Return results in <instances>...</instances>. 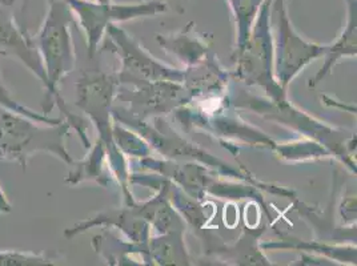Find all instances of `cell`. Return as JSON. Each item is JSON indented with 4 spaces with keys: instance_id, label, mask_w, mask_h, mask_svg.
I'll return each mask as SVG.
<instances>
[{
    "instance_id": "1",
    "label": "cell",
    "mask_w": 357,
    "mask_h": 266,
    "mask_svg": "<svg viewBox=\"0 0 357 266\" xmlns=\"http://www.w3.org/2000/svg\"><path fill=\"white\" fill-rule=\"evenodd\" d=\"M35 123L39 121L0 109V160L26 166L36 152H50L71 163L66 149L67 125L58 123L50 128H40Z\"/></svg>"
},
{
    "instance_id": "2",
    "label": "cell",
    "mask_w": 357,
    "mask_h": 266,
    "mask_svg": "<svg viewBox=\"0 0 357 266\" xmlns=\"http://www.w3.org/2000/svg\"><path fill=\"white\" fill-rule=\"evenodd\" d=\"M47 4L45 22L32 39L45 68L48 96H54L63 109L56 88L60 80L74 70L75 49L71 36L74 14L64 0H47Z\"/></svg>"
},
{
    "instance_id": "3",
    "label": "cell",
    "mask_w": 357,
    "mask_h": 266,
    "mask_svg": "<svg viewBox=\"0 0 357 266\" xmlns=\"http://www.w3.org/2000/svg\"><path fill=\"white\" fill-rule=\"evenodd\" d=\"M73 14L80 22L89 38L91 55L95 52L96 45L103 32L114 22H126L140 16L159 15L167 10L163 0H144L134 4H112L89 0H64Z\"/></svg>"
},
{
    "instance_id": "4",
    "label": "cell",
    "mask_w": 357,
    "mask_h": 266,
    "mask_svg": "<svg viewBox=\"0 0 357 266\" xmlns=\"http://www.w3.org/2000/svg\"><path fill=\"white\" fill-rule=\"evenodd\" d=\"M0 55L20 60L48 88V81L33 39L16 24L8 6L0 4Z\"/></svg>"
},
{
    "instance_id": "5",
    "label": "cell",
    "mask_w": 357,
    "mask_h": 266,
    "mask_svg": "<svg viewBox=\"0 0 357 266\" xmlns=\"http://www.w3.org/2000/svg\"><path fill=\"white\" fill-rule=\"evenodd\" d=\"M266 0H228L229 7L235 15L238 27L240 47L244 43V38H250V29L255 17L259 14Z\"/></svg>"
},
{
    "instance_id": "6",
    "label": "cell",
    "mask_w": 357,
    "mask_h": 266,
    "mask_svg": "<svg viewBox=\"0 0 357 266\" xmlns=\"http://www.w3.org/2000/svg\"><path fill=\"white\" fill-rule=\"evenodd\" d=\"M51 261L52 260L47 258L43 254L0 249V265H45L51 264Z\"/></svg>"
},
{
    "instance_id": "7",
    "label": "cell",
    "mask_w": 357,
    "mask_h": 266,
    "mask_svg": "<svg viewBox=\"0 0 357 266\" xmlns=\"http://www.w3.org/2000/svg\"><path fill=\"white\" fill-rule=\"evenodd\" d=\"M0 105L4 107L6 109L11 111V112H15V114H19V115H23V116L33 118V120H36V121H39V123H48V124H56V123H60V120H52V118H48L47 116L40 115V114H35V112H32L30 109H27L26 107H23V105H20V104L14 102V100L10 97L8 92L3 87L1 83H0Z\"/></svg>"
},
{
    "instance_id": "8",
    "label": "cell",
    "mask_w": 357,
    "mask_h": 266,
    "mask_svg": "<svg viewBox=\"0 0 357 266\" xmlns=\"http://www.w3.org/2000/svg\"><path fill=\"white\" fill-rule=\"evenodd\" d=\"M11 210V205L6 197V194L1 192L0 189V213H6V212H10Z\"/></svg>"
},
{
    "instance_id": "9",
    "label": "cell",
    "mask_w": 357,
    "mask_h": 266,
    "mask_svg": "<svg viewBox=\"0 0 357 266\" xmlns=\"http://www.w3.org/2000/svg\"><path fill=\"white\" fill-rule=\"evenodd\" d=\"M95 1H99V3H111L112 0H95Z\"/></svg>"
},
{
    "instance_id": "10",
    "label": "cell",
    "mask_w": 357,
    "mask_h": 266,
    "mask_svg": "<svg viewBox=\"0 0 357 266\" xmlns=\"http://www.w3.org/2000/svg\"><path fill=\"white\" fill-rule=\"evenodd\" d=\"M284 1H285V0H284Z\"/></svg>"
}]
</instances>
